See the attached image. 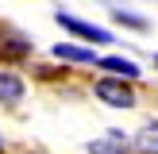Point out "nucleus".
I'll return each mask as SVG.
<instances>
[{
	"mask_svg": "<svg viewBox=\"0 0 158 154\" xmlns=\"http://www.w3.org/2000/svg\"><path fill=\"white\" fill-rule=\"evenodd\" d=\"M0 154H4V143H0Z\"/></svg>",
	"mask_w": 158,
	"mask_h": 154,
	"instance_id": "1a4fd4ad",
	"label": "nucleus"
},
{
	"mask_svg": "<svg viewBox=\"0 0 158 154\" xmlns=\"http://www.w3.org/2000/svg\"><path fill=\"white\" fill-rule=\"evenodd\" d=\"M89 154H127V135L123 131H108L97 143H89Z\"/></svg>",
	"mask_w": 158,
	"mask_h": 154,
	"instance_id": "7ed1b4c3",
	"label": "nucleus"
},
{
	"mask_svg": "<svg viewBox=\"0 0 158 154\" xmlns=\"http://www.w3.org/2000/svg\"><path fill=\"white\" fill-rule=\"evenodd\" d=\"M135 146H139V150H143V154H158V120H151V123H143V131H139Z\"/></svg>",
	"mask_w": 158,
	"mask_h": 154,
	"instance_id": "0eeeda50",
	"label": "nucleus"
},
{
	"mask_svg": "<svg viewBox=\"0 0 158 154\" xmlns=\"http://www.w3.org/2000/svg\"><path fill=\"white\" fill-rule=\"evenodd\" d=\"M54 19L62 23L66 31H73V35H81V38H93V43H112V35H108L104 27H97V23H85V19H73V15H66V12H58Z\"/></svg>",
	"mask_w": 158,
	"mask_h": 154,
	"instance_id": "f03ea898",
	"label": "nucleus"
},
{
	"mask_svg": "<svg viewBox=\"0 0 158 154\" xmlns=\"http://www.w3.org/2000/svg\"><path fill=\"white\" fill-rule=\"evenodd\" d=\"M23 100V81L12 69H0V104H19Z\"/></svg>",
	"mask_w": 158,
	"mask_h": 154,
	"instance_id": "20e7f679",
	"label": "nucleus"
},
{
	"mask_svg": "<svg viewBox=\"0 0 158 154\" xmlns=\"http://www.w3.org/2000/svg\"><path fill=\"white\" fill-rule=\"evenodd\" d=\"M154 66H158V58H154Z\"/></svg>",
	"mask_w": 158,
	"mask_h": 154,
	"instance_id": "9d476101",
	"label": "nucleus"
},
{
	"mask_svg": "<svg viewBox=\"0 0 158 154\" xmlns=\"http://www.w3.org/2000/svg\"><path fill=\"white\" fill-rule=\"evenodd\" d=\"M116 19H120V23H127V27H139V31L147 27V19H143V15H131V12H116Z\"/></svg>",
	"mask_w": 158,
	"mask_h": 154,
	"instance_id": "6e6552de",
	"label": "nucleus"
},
{
	"mask_svg": "<svg viewBox=\"0 0 158 154\" xmlns=\"http://www.w3.org/2000/svg\"><path fill=\"white\" fill-rule=\"evenodd\" d=\"M54 58H66V62H100L89 46H73V43H58L54 46Z\"/></svg>",
	"mask_w": 158,
	"mask_h": 154,
	"instance_id": "423d86ee",
	"label": "nucleus"
},
{
	"mask_svg": "<svg viewBox=\"0 0 158 154\" xmlns=\"http://www.w3.org/2000/svg\"><path fill=\"white\" fill-rule=\"evenodd\" d=\"M97 66L112 69V73L120 77V81H135V77H139V66H135V62H127V58H116V54H108V58H100Z\"/></svg>",
	"mask_w": 158,
	"mask_h": 154,
	"instance_id": "39448f33",
	"label": "nucleus"
},
{
	"mask_svg": "<svg viewBox=\"0 0 158 154\" xmlns=\"http://www.w3.org/2000/svg\"><path fill=\"white\" fill-rule=\"evenodd\" d=\"M93 92H97L108 108H131L135 104V92H131L123 81H112V77H100V81L93 85Z\"/></svg>",
	"mask_w": 158,
	"mask_h": 154,
	"instance_id": "f257e3e1",
	"label": "nucleus"
}]
</instances>
